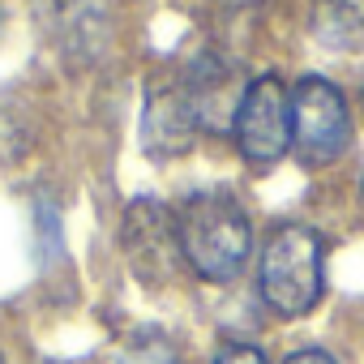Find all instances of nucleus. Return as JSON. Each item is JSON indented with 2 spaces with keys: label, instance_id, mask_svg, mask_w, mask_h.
Returning <instances> with one entry per match:
<instances>
[{
  "label": "nucleus",
  "instance_id": "obj_1",
  "mask_svg": "<svg viewBox=\"0 0 364 364\" xmlns=\"http://www.w3.org/2000/svg\"><path fill=\"white\" fill-rule=\"evenodd\" d=\"M176 236H180V253L185 262L210 279V283H228L240 274L249 249H253V232H249V215L245 206L228 193V189H202L193 193L176 215Z\"/></svg>",
  "mask_w": 364,
  "mask_h": 364
},
{
  "label": "nucleus",
  "instance_id": "obj_2",
  "mask_svg": "<svg viewBox=\"0 0 364 364\" xmlns=\"http://www.w3.org/2000/svg\"><path fill=\"white\" fill-rule=\"evenodd\" d=\"M262 300L283 317H304L321 300V240L309 228H279L262 249Z\"/></svg>",
  "mask_w": 364,
  "mask_h": 364
},
{
  "label": "nucleus",
  "instance_id": "obj_3",
  "mask_svg": "<svg viewBox=\"0 0 364 364\" xmlns=\"http://www.w3.org/2000/svg\"><path fill=\"white\" fill-rule=\"evenodd\" d=\"M351 116L338 86L321 77H304L291 95V141L304 163H330L347 150Z\"/></svg>",
  "mask_w": 364,
  "mask_h": 364
},
{
  "label": "nucleus",
  "instance_id": "obj_4",
  "mask_svg": "<svg viewBox=\"0 0 364 364\" xmlns=\"http://www.w3.org/2000/svg\"><path fill=\"white\" fill-rule=\"evenodd\" d=\"M232 133H236V146L249 163H274L287 154V146H291V95L283 90L279 77L249 82Z\"/></svg>",
  "mask_w": 364,
  "mask_h": 364
},
{
  "label": "nucleus",
  "instance_id": "obj_5",
  "mask_svg": "<svg viewBox=\"0 0 364 364\" xmlns=\"http://www.w3.org/2000/svg\"><path fill=\"white\" fill-rule=\"evenodd\" d=\"M189 99V112L198 120V129L206 133H223L228 124H236V112H240V99H245V82L236 73V65L219 60V56H198L180 82Z\"/></svg>",
  "mask_w": 364,
  "mask_h": 364
},
{
  "label": "nucleus",
  "instance_id": "obj_6",
  "mask_svg": "<svg viewBox=\"0 0 364 364\" xmlns=\"http://www.w3.org/2000/svg\"><path fill=\"white\" fill-rule=\"evenodd\" d=\"M120 240L129 249V257L137 262V270L146 279L167 274L176 253H180V236H176V219L163 210V202H133L120 228Z\"/></svg>",
  "mask_w": 364,
  "mask_h": 364
},
{
  "label": "nucleus",
  "instance_id": "obj_7",
  "mask_svg": "<svg viewBox=\"0 0 364 364\" xmlns=\"http://www.w3.org/2000/svg\"><path fill=\"white\" fill-rule=\"evenodd\" d=\"M193 133H198V120L189 112V99L180 86H159L150 90L146 99V112H141V141L150 154L159 159H171V154H185L193 146Z\"/></svg>",
  "mask_w": 364,
  "mask_h": 364
},
{
  "label": "nucleus",
  "instance_id": "obj_8",
  "mask_svg": "<svg viewBox=\"0 0 364 364\" xmlns=\"http://www.w3.org/2000/svg\"><path fill=\"white\" fill-rule=\"evenodd\" d=\"M313 35L321 48L347 52L364 43V0H313Z\"/></svg>",
  "mask_w": 364,
  "mask_h": 364
},
{
  "label": "nucleus",
  "instance_id": "obj_9",
  "mask_svg": "<svg viewBox=\"0 0 364 364\" xmlns=\"http://www.w3.org/2000/svg\"><path fill=\"white\" fill-rule=\"evenodd\" d=\"M124 364H176V355H171V347L163 338H146L124 355Z\"/></svg>",
  "mask_w": 364,
  "mask_h": 364
},
{
  "label": "nucleus",
  "instance_id": "obj_10",
  "mask_svg": "<svg viewBox=\"0 0 364 364\" xmlns=\"http://www.w3.org/2000/svg\"><path fill=\"white\" fill-rule=\"evenodd\" d=\"M215 364H266V355H262L257 347H249V343H228V347L215 355Z\"/></svg>",
  "mask_w": 364,
  "mask_h": 364
},
{
  "label": "nucleus",
  "instance_id": "obj_11",
  "mask_svg": "<svg viewBox=\"0 0 364 364\" xmlns=\"http://www.w3.org/2000/svg\"><path fill=\"white\" fill-rule=\"evenodd\" d=\"M287 364H334V355H326V351L309 347V351H296V355H287Z\"/></svg>",
  "mask_w": 364,
  "mask_h": 364
}]
</instances>
